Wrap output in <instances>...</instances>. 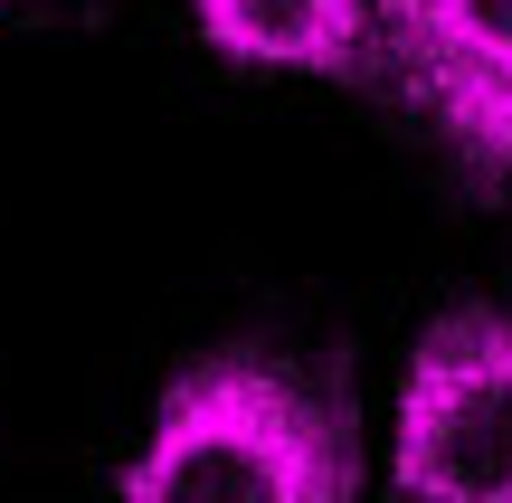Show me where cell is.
I'll use <instances>...</instances> for the list:
<instances>
[{
	"instance_id": "obj_4",
	"label": "cell",
	"mask_w": 512,
	"mask_h": 503,
	"mask_svg": "<svg viewBox=\"0 0 512 503\" xmlns=\"http://www.w3.org/2000/svg\"><path fill=\"white\" fill-rule=\"evenodd\" d=\"M200 38L238 67L294 76H361L370 67V0H190Z\"/></svg>"
},
{
	"instance_id": "obj_3",
	"label": "cell",
	"mask_w": 512,
	"mask_h": 503,
	"mask_svg": "<svg viewBox=\"0 0 512 503\" xmlns=\"http://www.w3.org/2000/svg\"><path fill=\"white\" fill-rule=\"evenodd\" d=\"M370 57L475 181L512 171V0H370Z\"/></svg>"
},
{
	"instance_id": "obj_1",
	"label": "cell",
	"mask_w": 512,
	"mask_h": 503,
	"mask_svg": "<svg viewBox=\"0 0 512 503\" xmlns=\"http://www.w3.org/2000/svg\"><path fill=\"white\" fill-rule=\"evenodd\" d=\"M124 503H361L351 390L256 342L190 361L124 466Z\"/></svg>"
},
{
	"instance_id": "obj_2",
	"label": "cell",
	"mask_w": 512,
	"mask_h": 503,
	"mask_svg": "<svg viewBox=\"0 0 512 503\" xmlns=\"http://www.w3.org/2000/svg\"><path fill=\"white\" fill-rule=\"evenodd\" d=\"M389 485L408 503H512V314L456 304L418 333Z\"/></svg>"
}]
</instances>
